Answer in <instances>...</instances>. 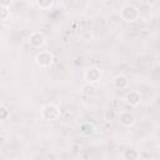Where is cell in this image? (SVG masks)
<instances>
[{
  "label": "cell",
  "mask_w": 160,
  "mask_h": 160,
  "mask_svg": "<svg viewBox=\"0 0 160 160\" xmlns=\"http://www.w3.org/2000/svg\"><path fill=\"white\" fill-rule=\"evenodd\" d=\"M101 78H102V72H101L100 68H98V66H90L84 72V79L86 81V84L94 85V84L99 82L101 80Z\"/></svg>",
  "instance_id": "obj_4"
},
{
  "label": "cell",
  "mask_w": 160,
  "mask_h": 160,
  "mask_svg": "<svg viewBox=\"0 0 160 160\" xmlns=\"http://www.w3.org/2000/svg\"><path fill=\"white\" fill-rule=\"evenodd\" d=\"M125 102L132 108L140 105L141 102V94L138 91V90H130L126 92L125 95Z\"/></svg>",
  "instance_id": "obj_7"
},
{
  "label": "cell",
  "mask_w": 160,
  "mask_h": 160,
  "mask_svg": "<svg viewBox=\"0 0 160 160\" xmlns=\"http://www.w3.org/2000/svg\"><path fill=\"white\" fill-rule=\"evenodd\" d=\"M10 4H11V1H1V2H0V6L8 8V6H10Z\"/></svg>",
  "instance_id": "obj_16"
},
{
  "label": "cell",
  "mask_w": 160,
  "mask_h": 160,
  "mask_svg": "<svg viewBox=\"0 0 160 160\" xmlns=\"http://www.w3.org/2000/svg\"><path fill=\"white\" fill-rule=\"evenodd\" d=\"M35 62L40 68L48 69L54 64V54L49 50H41L35 55Z\"/></svg>",
  "instance_id": "obj_3"
},
{
  "label": "cell",
  "mask_w": 160,
  "mask_h": 160,
  "mask_svg": "<svg viewBox=\"0 0 160 160\" xmlns=\"http://www.w3.org/2000/svg\"><path fill=\"white\" fill-rule=\"evenodd\" d=\"M35 4H36L38 8L41 9V10H50V9L55 5V2H54L52 0H38Z\"/></svg>",
  "instance_id": "obj_11"
},
{
  "label": "cell",
  "mask_w": 160,
  "mask_h": 160,
  "mask_svg": "<svg viewBox=\"0 0 160 160\" xmlns=\"http://www.w3.org/2000/svg\"><path fill=\"white\" fill-rule=\"evenodd\" d=\"M9 116H10V110H9V108H8L5 104H1V106H0V119H1V121L8 120Z\"/></svg>",
  "instance_id": "obj_13"
},
{
  "label": "cell",
  "mask_w": 160,
  "mask_h": 160,
  "mask_svg": "<svg viewBox=\"0 0 160 160\" xmlns=\"http://www.w3.org/2000/svg\"><path fill=\"white\" fill-rule=\"evenodd\" d=\"M115 118H116V114H115L114 110L109 109V110L105 111V120H106V121H112Z\"/></svg>",
  "instance_id": "obj_15"
},
{
  "label": "cell",
  "mask_w": 160,
  "mask_h": 160,
  "mask_svg": "<svg viewBox=\"0 0 160 160\" xmlns=\"http://www.w3.org/2000/svg\"><path fill=\"white\" fill-rule=\"evenodd\" d=\"M129 86V78L126 75H122V74H119L115 76L114 79V88L116 90H125L128 89Z\"/></svg>",
  "instance_id": "obj_9"
},
{
  "label": "cell",
  "mask_w": 160,
  "mask_h": 160,
  "mask_svg": "<svg viewBox=\"0 0 160 160\" xmlns=\"http://www.w3.org/2000/svg\"><path fill=\"white\" fill-rule=\"evenodd\" d=\"M121 158H122V160H139L140 159V151L136 148L129 146L122 151Z\"/></svg>",
  "instance_id": "obj_8"
},
{
  "label": "cell",
  "mask_w": 160,
  "mask_h": 160,
  "mask_svg": "<svg viewBox=\"0 0 160 160\" xmlns=\"http://www.w3.org/2000/svg\"><path fill=\"white\" fill-rule=\"evenodd\" d=\"M28 42L34 49H41L46 42V38L41 31H32L28 38Z\"/></svg>",
  "instance_id": "obj_5"
},
{
  "label": "cell",
  "mask_w": 160,
  "mask_h": 160,
  "mask_svg": "<svg viewBox=\"0 0 160 160\" xmlns=\"http://www.w3.org/2000/svg\"><path fill=\"white\" fill-rule=\"evenodd\" d=\"M118 121L120 122L121 126L124 128H131L135 121H136V118L135 115L131 112V111H121L119 115H118Z\"/></svg>",
  "instance_id": "obj_6"
},
{
  "label": "cell",
  "mask_w": 160,
  "mask_h": 160,
  "mask_svg": "<svg viewBox=\"0 0 160 160\" xmlns=\"http://www.w3.org/2000/svg\"><path fill=\"white\" fill-rule=\"evenodd\" d=\"M81 92L86 96H91L95 94V86L92 84H85L82 88H81Z\"/></svg>",
  "instance_id": "obj_12"
},
{
  "label": "cell",
  "mask_w": 160,
  "mask_h": 160,
  "mask_svg": "<svg viewBox=\"0 0 160 160\" xmlns=\"http://www.w3.org/2000/svg\"><path fill=\"white\" fill-rule=\"evenodd\" d=\"M0 19L1 21H6L9 18H10V9L9 8H4V6H0Z\"/></svg>",
  "instance_id": "obj_14"
},
{
  "label": "cell",
  "mask_w": 160,
  "mask_h": 160,
  "mask_svg": "<svg viewBox=\"0 0 160 160\" xmlns=\"http://www.w3.org/2000/svg\"><path fill=\"white\" fill-rule=\"evenodd\" d=\"M40 114H41V118L45 121H55V120H58L60 118L61 110H60V108L56 104L49 102V104H45L41 108Z\"/></svg>",
  "instance_id": "obj_1"
},
{
  "label": "cell",
  "mask_w": 160,
  "mask_h": 160,
  "mask_svg": "<svg viewBox=\"0 0 160 160\" xmlns=\"http://www.w3.org/2000/svg\"><path fill=\"white\" fill-rule=\"evenodd\" d=\"M79 130H80V134L82 136H91L95 132V125L90 121H85V122L80 124Z\"/></svg>",
  "instance_id": "obj_10"
},
{
  "label": "cell",
  "mask_w": 160,
  "mask_h": 160,
  "mask_svg": "<svg viewBox=\"0 0 160 160\" xmlns=\"http://www.w3.org/2000/svg\"><path fill=\"white\" fill-rule=\"evenodd\" d=\"M120 16L124 21L126 22H132L139 19L140 16V10L134 5V4H126L121 8L120 10Z\"/></svg>",
  "instance_id": "obj_2"
}]
</instances>
